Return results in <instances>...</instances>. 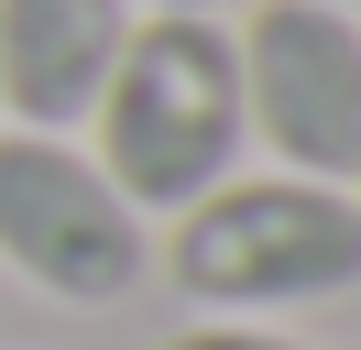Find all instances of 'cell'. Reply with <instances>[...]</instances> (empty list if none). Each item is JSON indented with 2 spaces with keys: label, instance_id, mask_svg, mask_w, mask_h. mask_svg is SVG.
I'll use <instances>...</instances> for the list:
<instances>
[{
  "label": "cell",
  "instance_id": "6da1fadb",
  "mask_svg": "<svg viewBox=\"0 0 361 350\" xmlns=\"http://www.w3.org/2000/svg\"><path fill=\"white\" fill-rule=\"evenodd\" d=\"M99 175L132 208H186L241 164L252 121H241V55H230L219 11H142L121 33L110 77H99Z\"/></svg>",
  "mask_w": 361,
  "mask_h": 350
},
{
  "label": "cell",
  "instance_id": "7a4b0ae2",
  "mask_svg": "<svg viewBox=\"0 0 361 350\" xmlns=\"http://www.w3.org/2000/svg\"><path fill=\"white\" fill-rule=\"evenodd\" d=\"M164 274L208 318H274L361 284V197L317 175H219L176 208Z\"/></svg>",
  "mask_w": 361,
  "mask_h": 350
},
{
  "label": "cell",
  "instance_id": "3957f363",
  "mask_svg": "<svg viewBox=\"0 0 361 350\" xmlns=\"http://www.w3.org/2000/svg\"><path fill=\"white\" fill-rule=\"evenodd\" d=\"M0 262L66 306H110L142 284L154 241H142V208L99 175V153L11 121L0 131Z\"/></svg>",
  "mask_w": 361,
  "mask_h": 350
},
{
  "label": "cell",
  "instance_id": "277c9868",
  "mask_svg": "<svg viewBox=\"0 0 361 350\" xmlns=\"http://www.w3.org/2000/svg\"><path fill=\"white\" fill-rule=\"evenodd\" d=\"M241 55V121L285 175L350 186L361 175V22L329 0H263L230 33Z\"/></svg>",
  "mask_w": 361,
  "mask_h": 350
},
{
  "label": "cell",
  "instance_id": "5b68a950",
  "mask_svg": "<svg viewBox=\"0 0 361 350\" xmlns=\"http://www.w3.org/2000/svg\"><path fill=\"white\" fill-rule=\"evenodd\" d=\"M132 0H0V109L23 131H77L99 109Z\"/></svg>",
  "mask_w": 361,
  "mask_h": 350
},
{
  "label": "cell",
  "instance_id": "8992f818",
  "mask_svg": "<svg viewBox=\"0 0 361 350\" xmlns=\"http://www.w3.org/2000/svg\"><path fill=\"white\" fill-rule=\"evenodd\" d=\"M154 350H307V339L252 328V318H197V328H176V339H154Z\"/></svg>",
  "mask_w": 361,
  "mask_h": 350
},
{
  "label": "cell",
  "instance_id": "52a82bcc",
  "mask_svg": "<svg viewBox=\"0 0 361 350\" xmlns=\"http://www.w3.org/2000/svg\"><path fill=\"white\" fill-rule=\"evenodd\" d=\"M142 11H219V0H142Z\"/></svg>",
  "mask_w": 361,
  "mask_h": 350
},
{
  "label": "cell",
  "instance_id": "ba28073f",
  "mask_svg": "<svg viewBox=\"0 0 361 350\" xmlns=\"http://www.w3.org/2000/svg\"><path fill=\"white\" fill-rule=\"evenodd\" d=\"M329 11H361V0H329Z\"/></svg>",
  "mask_w": 361,
  "mask_h": 350
},
{
  "label": "cell",
  "instance_id": "9c48e42d",
  "mask_svg": "<svg viewBox=\"0 0 361 350\" xmlns=\"http://www.w3.org/2000/svg\"><path fill=\"white\" fill-rule=\"evenodd\" d=\"M350 197H361V175H350Z\"/></svg>",
  "mask_w": 361,
  "mask_h": 350
}]
</instances>
